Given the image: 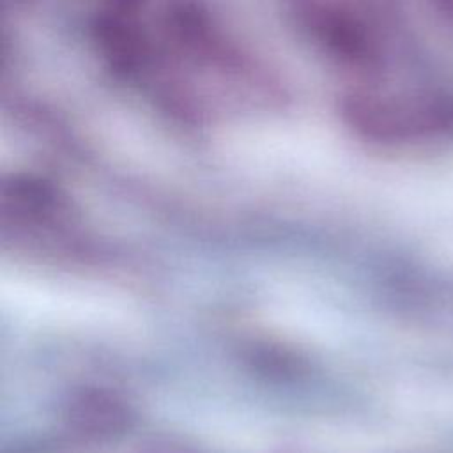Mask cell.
I'll use <instances>...</instances> for the list:
<instances>
[{
	"label": "cell",
	"instance_id": "6da1fadb",
	"mask_svg": "<svg viewBox=\"0 0 453 453\" xmlns=\"http://www.w3.org/2000/svg\"><path fill=\"white\" fill-rule=\"evenodd\" d=\"M202 0H108L97 42L113 69L149 81L193 117L228 113L273 96L271 78Z\"/></svg>",
	"mask_w": 453,
	"mask_h": 453
},
{
	"label": "cell",
	"instance_id": "7a4b0ae2",
	"mask_svg": "<svg viewBox=\"0 0 453 453\" xmlns=\"http://www.w3.org/2000/svg\"><path fill=\"white\" fill-rule=\"evenodd\" d=\"M343 115L363 136L382 143L453 138V87L437 83H365L345 96Z\"/></svg>",
	"mask_w": 453,
	"mask_h": 453
},
{
	"label": "cell",
	"instance_id": "3957f363",
	"mask_svg": "<svg viewBox=\"0 0 453 453\" xmlns=\"http://www.w3.org/2000/svg\"><path fill=\"white\" fill-rule=\"evenodd\" d=\"M299 16L310 37L365 83L386 76L388 42L370 12L347 0H301Z\"/></svg>",
	"mask_w": 453,
	"mask_h": 453
},
{
	"label": "cell",
	"instance_id": "277c9868",
	"mask_svg": "<svg viewBox=\"0 0 453 453\" xmlns=\"http://www.w3.org/2000/svg\"><path fill=\"white\" fill-rule=\"evenodd\" d=\"M434 14L453 30V0H428Z\"/></svg>",
	"mask_w": 453,
	"mask_h": 453
}]
</instances>
